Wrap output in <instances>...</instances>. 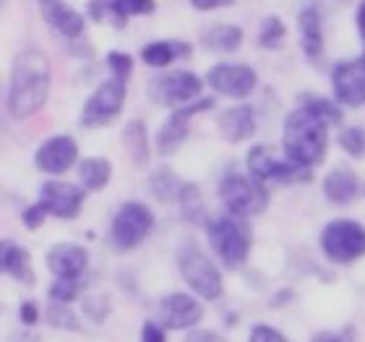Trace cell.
<instances>
[{"label":"cell","instance_id":"1","mask_svg":"<svg viewBox=\"0 0 365 342\" xmlns=\"http://www.w3.org/2000/svg\"><path fill=\"white\" fill-rule=\"evenodd\" d=\"M53 84L50 58L37 47H26L11 63L8 76V113L16 121H26L47 105Z\"/></svg>","mask_w":365,"mask_h":342},{"label":"cell","instance_id":"2","mask_svg":"<svg viewBox=\"0 0 365 342\" xmlns=\"http://www.w3.org/2000/svg\"><path fill=\"white\" fill-rule=\"evenodd\" d=\"M329 146L327 126L313 118L305 110H292L284 118V129H282V149L287 154L289 162H297L303 168H316L324 162Z\"/></svg>","mask_w":365,"mask_h":342},{"label":"cell","instance_id":"3","mask_svg":"<svg viewBox=\"0 0 365 342\" xmlns=\"http://www.w3.org/2000/svg\"><path fill=\"white\" fill-rule=\"evenodd\" d=\"M206 238H209L212 251L217 253V258L227 269H240L248 261L253 238L248 222L240 220V217L222 214V217L209 220L206 222Z\"/></svg>","mask_w":365,"mask_h":342},{"label":"cell","instance_id":"4","mask_svg":"<svg viewBox=\"0 0 365 342\" xmlns=\"http://www.w3.org/2000/svg\"><path fill=\"white\" fill-rule=\"evenodd\" d=\"M178 269H180L185 285L198 298L217 301L225 293V280H222L220 266L214 264L212 256H206L196 243H182L178 248Z\"/></svg>","mask_w":365,"mask_h":342},{"label":"cell","instance_id":"5","mask_svg":"<svg viewBox=\"0 0 365 342\" xmlns=\"http://www.w3.org/2000/svg\"><path fill=\"white\" fill-rule=\"evenodd\" d=\"M220 198L225 209L232 217H256V214L267 212L269 206V191L264 183L253 181L251 175L230 173L220 183Z\"/></svg>","mask_w":365,"mask_h":342},{"label":"cell","instance_id":"6","mask_svg":"<svg viewBox=\"0 0 365 342\" xmlns=\"http://www.w3.org/2000/svg\"><path fill=\"white\" fill-rule=\"evenodd\" d=\"M154 222V212L144 201H125L110 222V243L118 251H133L152 236Z\"/></svg>","mask_w":365,"mask_h":342},{"label":"cell","instance_id":"7","mask_svg":"<svg viewBox=\"0 0 365 342\" xmlns=\"http://www.w3.org/2000/svg\"><path fill=\"white\" fill-rule=\"evenodd\" d=\"M321 251L334 264H352L365 256V225L355 220H331L321 230Z\"/></svg>","mask_w":365,"mask_h":342},{"label":"cell","instance_id":"8","mask_svg":"<svg viewBox=\"0 0 365 342\" xmlns=\"http://www.w3.org/2000/svg\"><path fill=\"white\" fill-rule=\"evenodd\" d=\"M201 89H204V79H198L193 71H170L165 76L149 81L146 94L157 105L175 110L201 97Z\"/></svg>","mask_w":365,"mask_h":342},{"label":"cell","instance_id":"9","mask_svg":"<svg viewBox=\"0 0 365 342\" xmlns=\"http://www.w3.org/2000/svg\"><path fill=\"white\" fill-rule=\"evenodd\" d=\"M125 94H128V89H125V81H120V79H107V81H102L84 102L81 126L97 129V126L113 123L115 118L123 113Z\"/></svg>","mask_w":365,"mask_h":342},{"label":"cell","instance_id":"10","mask_svg":"<svg viewBox=\"0 0 365 342\" xmlns=\"http://www.w3.org/2000/svg\"><path fill=\"white\" fill-rule=\"evenodd\" d=\"M212 107H214L212 97H198V99H193L190 105L175 107V110L165 118V123L160 126V131H157V152L160 154L178 152L182 141L188 139L190 118L198 115V113H206V110H212Z\"/></svg>","mask_w":365,"mask_h":342},{"label":"cell","instance_id":"11","mask_svg":"<svg viewBox=\"0 0 365 342\" xmlns=\"http://www.w3.org/2000/svg\"><path fill=\"white\" fill-rule=\"evenodd\" d=\"M206 84L222 97L245 99L253 94V89L259 84V76L245 63H217L206 74Z\"/></svg>","mask_w":365,"mask_h":342},{"label":"cell","instance_id":"12","mask_svg":"<svg viewBox=\"0 0 365 342\" xmlns=\"http://www.w3.org/2000/svg\"><path fill=\"white\" fill-rule=\"evenodd\" d=\"M201 319H204V306L190 293H168L157 308V324L165 332L168 329H173V332L193 329L201 324Z\"/></svg>","mask_w":365,"mask_h":342},{"label":"cell","instance_id":"13","mask_svg":"<svg viewBox=\"0 0 365 342\" xmlns=\"http://www.w3.org/2000/svg\"><path fill=\"white\" fill-rule=\"evenodd\" d=\"M86 191L81 186H73L68 181H47L39 188V204L47 212V217L55 220H76L84 206Z\"/></svg>","mask_w":365,"mask_h":342},{"label":"cell","instance_id":"14","mask_svg":"<svg viewBox=\"0 0 365 342\" xmlns=\"http://www.w3.org/2000/svg\"><path fill=\"white\" fill-rule=\"evenodd\" d=\"M78 160V141L73 136L58 134V136L45 139L34 152V165L45 175H63L68 173Z\"/></svg>","mask_w":365,"mask_h":342},{"label":"cell","instance_id":"15","mask_svg":"<svg viewBox=\"0 0 365 342\" xmlns=\"http://www.w3.org/2000/svg\"><path fill=\"white\" fill-rule=\"evenodd\" d=\"M331 89L339 105H365V58L339 63L331 74Z\"/></svg>","mask_w":365,"mask_h":342},{"label":"cell","instance_id":"16","mask_svg":"<svg viewBox=\"0 0 365 342\" xmlns=\"http://www.w3.org/2000/svg\"><path fill=\"white\" fill-rule=\"evenodd\" d=\"M89 266V251L78 243H55L47 251V269L58 280H81Z\"/></svg>","mask_w":365,"mask_h":342},{"label":"cell","instance_id":"17","mask_svg":"<svg viewBox=\"0 0 365 342\" xmlns=\"http://www.w3.org/2000/svg\"><path fill=\"white\" fill-rule=\"evenodd\" d=\"M220 136L230 144H240L256 134V110L251 105H235L222 110L217 118Z\"/></svg>","mask_w":365,"mask_h":342},{"label":"cell","instance_id":"18","mask_svg":"<svg viewBox=\"0 0 365 342\" xmlns=\"http://www.w3.org/2000/svg\"><path fill=\"white\" fill-rule=\"evenodd\" d=\"M39 11L42 19L66 39H78L84 34V16L66 6L63 0H39Z\"/></svg>","mask_w":365,"mask_h":342},{"label":"cell","instance_id":"19","mask_svg":"<svg viewBox=\"0 0 365 342\" xmlns=\"http://www.w3.org/2000/svg\"><path fill=\"white\" fill-rule=\"evenodd\" d=\"M0 274H8L21 285H34V280H37L29 251L16 241H6V238L0 241Z\"/></svg>","mask_w":365,"mask_h":342},{"label":"cell","instance_id":"20","mask_svg":"<svg viewBox=\"0 0 365 342\" xmlns=\"http://www.w3.org/2000/svg\"><path fill=\"white\" fill-rule=\"evenodd\" d=\"M360 193V183L358 175L347 168H334L331 173L324 178V196L331 201V204H352Z\"/></svg>","mask_w":365,"mask_h":342},{"label":"cell","instance_id":"21","mask_svg":"<svg viewBox=\"0 0 365 342\" xmlns=\"http://www.w3.org/2000/svg\"><path fill=\"white\" fill-rule=\"evenodd\" d=\"M190 45L182 39H160V42H149L141 50V61L152 69H168L180 58H188Z\"/></svg>","mask_w":365,"mask_h":342},{"label":"cell","instance_id":"22","mask_svg":"<svg viewBox=\"0 0 365 342\" xmlns=\"http://www.w3.org/2000/svg\"><path fill=\"white\" fill-rule=\"evenodd\" d=\"M297 29H300V45L308 58H319L324 50V31H321V14L316 6H308L297 14Z\"/></svg>","mask_w":365,"mask_h":342},{"label":"cell","instance_id":"23","mask_svg":"<svg viewBox=\"0 0 365 342\" xmlns=\"http://www.w3.org/2000/svg\"><path fill=\"white\" fill-rule=\"evenodd\" d=\"M123 146H125V152H128L133 165H138V168L149 165L152 146H149V131H146L144 121L125 123V129H123Z\"/></svg>","mask_w":365,"mask_h":342},{"label":"cell","instance_id":"24","mask_svg":"<svg viewBox=\"0 0 365 342\" xmlns=\"http://www.w3.org/2000/svg\"><path fill=\"white\" fill-rule=\"evenodd\" d=\"M201 42L206 50H214V53H235L243 45V29L232 24H214L201 34Z\"/></svg>","mask_w":365,"mask_h":342},{"label":"cell","instance_id":"25","mask_svg":"<svg viewBox=\"0 0 365 342\" xmlns=\"http://www.w3.org/2000/svg\"><path fill=\"white\" fill-rule=\"evenodd\" d=\"M113 178V162L107 157H86L78 162V181L84 191H102Z\"/></svg>","mask_w":365,"mask_h":342},{"label":"cell","instance_id":"26","mask_svg":"<svg viewBox=\"0 0 365 342\" xmlns=\"http://www.w3.org/2000/svg\"><path fill=\"white\" fill-rule=\"evenodd\" d=\"M297 102H300V110H305V113H311L313 118H319L324 126H342L344 121V110L336 102H331V99L321 97V94H311V91H305V94H300L297 97Z\"/></svg>","mask_w":365,"mask_h":342},{"label":"cell","instance_id":"27","mask_svg":"<svg viewBox=\"0 0 365 342\" xmlns=\"http://www.w3.org/2000/svg\"><path fill=\"white\" fill-rule=\"evenodd\" d=\"M180 188H182V183L178 181V175L170 168L154 170L152 178H149V191H152V196L157 198V201H162V204H173V201H178Z\"/></svg>","mask_w":365,"mask_h":342},{"label":"cell","instance_id":"28","mask_svg":"<svg viewBox=\"0 0 365 342\" xmlns=\"http://www.w3.org/2000/svg\"><path fill=\"white\" fill-rule=\"evenodd\" d=\"M274 160H277V157L272 154V146L269 144L251 146V152H248V157H245V165H248V173H251L253 181L267 183L269 175H272Z\"/></svg>","mask_w":365,"mask_h":342},{"label":"cell","instance_id":"29","mask_svg":"<svg viewBox=\"0 0 365 342\" xmlns=\"http://www.w3.org/2000/svg\"><path fill=\"white\" fill-rule=\"evenodd\" d=\"M269 181L284 183V186H295V183H311L313 173H311V168H303V165H297V162L274 160V168H272V175H269Z\"/></svg>","mask_w":365,"mask_h":342},{"label":"cell","instance_id":"30","mask_svg":"<svg viewBox=\"0 0 365 342\" xmlns=\"http://www.w3.org/2000/svg\"><path fill=\"white\" fill-rule=\"evenodd\" d=\"M178 204H180L182 214L188 222H204V201H201V188L196 183H182L180 196H178Z\"/></svg>","mask_w":365,"mask_h":342},{"label":"cell","instance_id":"31","mask_svg":"<svg viewBox=\"0 0 365 342\" xmlns=\"http://www.w3.org/2000/svg\"><path fill=\"white\" fill-rule=\"evenodd\" d=\"M284 37H287V26H284V21H282L279 16H267V19L261 21L259 45L264 47V50H279Z\"/></svg>","mask_w":365,"mask_h":342},{"label":"cell","instance_id":"32","mask_svg":"<svg viewBox=\"0 0 365 342\" xmlns=\"http://www.w3.org/2000/svg\"><path fill=\"white\" fill-rule=\"evenodd\" d=\"M45 319L50 327L55 329H66V332H81V321L73 311H71V306H63V303H53L47 306V313Z\"/></svg>","mask_w":365,"mask_h":342},{"label":"cell","instance_id":"33","mask_svg":"<svg viewBox=\"0 0 365 342\" xmlns=\"http://www.w3.org/2000/svg\"><path fill=\"white\" fill-rule=\"evenodd\" d=\"M154 8H157L154 0H113L110 11H113V16L123 26L125 19H130V16H149L154 14Z\"/></svg>","mask_w":365,"mask_h":342},{"label":"cell","instance_id":"34","mask_svg":"<svg viewBox=\"0 0 365 342\" xmlns=\"http://www.w3.org/2000/svg\"><path fill=\"white\" fill-rule=\"evenodd\" d=\"M81 293V280H58L55 277L50 282V288H47V296L53 303H63V306H71L73 301L78 298Z\"/></svg>","mask_w":365,"mask_h":342},{"label":"cell","instance_id":"35","mask_svg":"<svg viewBox=\"0 0 365 342\" xmlns=\"http://www.w3.org/2000/svg\"><path fill=\"white\" fill-rule=\"evenodd\" d=\"M113 311V301L107 293H97V296H86L84 298V313L86 319H91L94 324H105L107 316Z\"/></svg>","mask_w":365,"mask_h":342},{"label":"cell","instance_id":"36","mask_svg":"<svg viewBox=\"0 0 365 342\" xmlns=\"http://www.w3.org/2000/svg\"><path fill=\"white\" fill-rule=\"evenodd\" d=\"M339 146H342L350 157H363L365 154V129H360V126L342 129V134H339Z\"/></svg>","mask_w":365,"mask_h":342},{"label":"cell","instance_id":"37","mask_svg":"<svg viewBox=\"0 0 365 342\" xmlns=\"http://www.w3.org/2000/svg\"><path fill=\"white\" fill-rule=\"evenodd\" d=\"M107 69L113 74V79H120V81H128L130 71H133V58L128 53H120V50H113L107 53Z\"/></svg>","mask_w":365,"mask_h":342},{"label":"cell","instance_id":"38","mask_svg":"<svg viewBox=\"0 0 365 342\" xmlns=\"http://www.w3.org/2000/svg\"><path fill=\"white\" fill-rule=\"evenodd\" d=\"M45 220H47V212L42 209V204H39V201H34V204L26 206V209L21 212V222H24V228H26V230L42 228V225H45Z\"/></svg>","mask_w":365,"mask_h":342},{"label":"cell","instance_id":"39","mask_svg":"<svg viewBox=\"0 0 365 342\" xmlns=\"http://www.w3.org/2000/svg\"><path fill=\"white\" fill-rule=\"evenodd\" d=\"M248 342H289L287 337L282 335L279 329L269 327V324H256L248 335Z\"/></svg>","mask_w":365,"mask_h":342},{"label":"cell","instance_id":"40","mask_svg":"<svg viewBox=\"0 0 365 342\" xmlns=\"http://www.w3.org/2000/svg\"><path fill=\"white\" fill-rule=\"evenodd\" d=\"M19 319H21L24 327H34L42 316H39V306L34 303V301H24L21 306H19Z\"/></svg>","mask_w":365,"mask_h":342},{"label":"cell","instance_id":"41","mask_svg":"<svg viewBox=\"0 0 365 342\" xmlns=\"http://www.w3.org/2000/svg\"><path fill=\"white\" fill-rule=\"evenodd\" d=\"M185 342H227L220 332H212V329H190L185 335Z\"/></svg>","mask_w":365,"mask_h":342},{"label":"cell","instance_id":"42","mask_svg":"<svg viewBox=\"0 0 365 342\" xmlns=\"http://www.w3.org/2000/svg\"><path fill=\"white\" fill-rule=\"evenodd\" d=\"M141 342H168V337H165V329L157 321H146L141 327Z\"/></svg>","mask_w":365,"mask_h":342},{"label":"cell","instance_id":"43","mask_svg":"<svg viewBox=\"0 0 365 342\" xmlns=\"http://www.w3.org/2000/svg\"><path fill=\"white\" fill-rule=\"evenodd\" d=\"M235 0H190V6L196 11H214V8H227L232 6Z\"/></svg>","mask_w":365,"mask_h":342},{"label":"cell","instance_id":"44","mask_svg":"<svg viewBox=\"0 0 365 342\" xmlns=\"http://www.w3.org/2000/svg\"><path fill=\"white\" fill-rule=\"evenodd\" d=\"M311 342H352V340L347 335H342V332H319Z\"/></svg>","mask_w":365,"mask_h":342},{"label":"cell","instance_id":"45","mask_svg":"<svg viewBox=\"0 0 365 342\" xmlns=\"http://www.w3.org/2000/svg\"><path fill=\"white\" fill-rule=\"evenodd\" d=\"M89 14H91V19H102V14H105V3L102 0H91L89 3Z\"/></svg>","mask_w":365,"mask_h":342},{"label":"cell","instance_id":"46","mask_svg":"<svg viewBox=\"0 0 365 342\" xmlns=\"http://www.w3.org/2000/svg\"><path fill=\"white\" fill-rule=\"evenodd\" d=\"M289 301H292V293H289V290H284V293H277V296H274L272 306H274V308H277V306H287Z\"/></svg>","mask_w":365,"mask_h":342},{"label":"cell","instance_id":"47","mask_svg":"<svg viewBox=\"0 0 365 342\" xmlns=\"http://www.w3.org/2000/svg\"><path fill=\"white\" fill-rule=\"evenodd\" d=\"M358 31H360V37H363V42H365V0L360 3V8H358Z\"/></svg>","mask_w":365,"mask_h":342},{"label":"cell","instance_id":"48","mask_svg":"<svg viewBox=\"0 0 365 342\" xmlns=\"http://www.w3.org/2000/svg\"><path fill=\"white\" fill-rule=\"evenodd\" d=\"M3 6H6V0H0V11H3Z\"/></svg>","mask_w":365,"mask_h":342},{"label":"cell","instance_id":"49","mask_svg":"<svg viewBox=\"0 0 365 342\" xmlns=\"http://www.w3.org/2000/svg\"><path fill=\"white\" fill-rule=\"evenodd\" d=\"M363 58H365V55H363Z\"/></svg>","mask_w":365,"mask_h":342}]
</instances>
